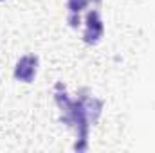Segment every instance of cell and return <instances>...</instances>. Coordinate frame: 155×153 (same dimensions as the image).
<instances>
[{"mask_svg": "<svg viewBox=\"0 0 155 153\" xmlns=\"http://www.w3.org/2000/svg\"><path fill=\"white\" fill-rule=\"evenodd\" d=\"M88 5V0H67V9H69V15H67V22L72 29H76L78 25L81 24V18L79 15L85 11V7Z\"/></svg>", "mask_w": 155, "mask_h": 153, "instance_id": "5b68a950", "label": "cell"}, {"mask_svg": "<svg viewBox=\"0 0 155 153\" xmlns=\"http://www.w3.org/2000/svg\"><path fill=\"white\" fill-rule=\"evenodd\" d=\"M54 99H56L58 108L61 110V122L67 124L69 128H72L78 137L74 150L76 151H87L88 150V130L92 124L88 121L83 101L79 97H76V99L71 97L67 94V88L63 86V83H56Z\"/></svg>", "mask_w": 155, "mask_h": 153, "instance_id": "6da1fadb", "label": "cell"}, {"mask_svg": "<svg viewBox=\"0 0 155 153\" xmlns=\"http://www.w3.org/2000/svg\"><path fill=\"white\" fill-rule=\"evenodd\" d=\"M90 2H94V4H101V0H90Z\"/></svg>", "mask_w": 155, "mask_h": 153, "instance_id": "8992f818", "label": "cell"}, {"mask_svg": "<svg viewBox=\"0 0 155 153\" xmlns=\"http://www.w3.org/2000/svg\"><path fill=\"white\" fill-rule=\"evenodd\" d=\"M78 97L83 101V106H85V110H87V115H88V121H90V124L94 126L97 121H99V117H101V112H103V101L99 99V97H96V96H92L87 88H81L79 90V94H78Z\"/></svg>", "mask_w": 155, "mask_h": 153, "instance_id": "277c9868", "label": "cell"}, {"mask_svg": "<svg viewBox=\"0 0 155 153\" xmlns=\"http://www.w3.org/2000/svg\"><path fill=\"white\" fill-rule=\"evenodd\" d=\"M0 2H5V0H0Z\"/></svg>", "mask_w": 155, "mask_h": 153, "instance_id": "52a82bcc", "label": "cell"}, {"mask_svg": "<svg viewBox=\"0 0 155 153\" xmlns=\"http://www.w3.org/2000/svg\"><path fill=\"white\" fill-rule=\"evenodd\" d=\"M38 67H40V60L36 54H25L22 56L16 65H15V72L13 76L16 81H22V83H33L35 77L38 74Z\"/></svg>", "mask_w": 155, "mask_h": 153, "instance_id": "3957f363", "label": "cell"}, {"mask_svg": "<svg viewBox=\"0 0 155 153\" xmlns=\"http://www.w3.org/2000/svg\"><path fill=\"white\" fill-rule=\"evenodd\" d=\"M105 34V24L101 18L99 9H90L85 16V33H83V41L87 45H97Z\"/></svg>", "mask_w": 155, "mask_h": 153, "instance_id": "7a4b0ae2", "label": "cell"}]
</instances>
